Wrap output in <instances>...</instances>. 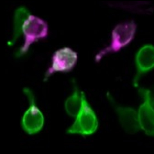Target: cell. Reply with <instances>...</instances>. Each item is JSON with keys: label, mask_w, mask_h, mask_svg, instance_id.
Here are the masks:
<instances>
[{"label": "cell", "mask_w": 154, "mask_h": 154, "mask_svg": "<svg viewBox=\"0 0 154 154\" xmlns=\"http://www.w3.org/2000/svg\"><path fill=\"white\" fill-rule=\"evenodd\" d=\"M143 102L137 110L139 122L142 130L149 136L154 134V98L151 91L145 88L139 89Z\"/></svg>", "instance_id": "cell-6"}, {"label": "cell", "mask_w": 154, "mask_h": 154, "mask_svg": "<svg viewBox=\"0 0 154 154\" xmlns=\"http://www.w3.org/2000/svg\"><path fill=\"white\" fill-rule=\"evenodd\" d=\"M48 34V25L43 19L34 15L26 7H19L16 9L13 17V31L8 44L14 45L23 36V45L16 50L15 57L19 58L27 54L35 43L45 38Z\"/></svg>", "instance_id": "cell-1"}, {"label": "cell", "mask_w": 154, "mask_h": 154, "mask_svg": "<svg viewBox=\"0 0 154 154\" xmlns=\"http://www.w3.org/2000/svg\"><path fill=\"white\" fill-rule=\"evenodd\" d=\"M107 97L118 115L121 125L125 131L130 134H136L140 130L137 110L131 107L121 106L116 104L111 95Z\"/></svg>", "instance_id": "cell-7"}, {"label": "cell", "mask_w": 154, "mask_h": 154, "mask_svg": "<svg viewBox=\"0 0 154 154\" xmlns=\"http://www.w3.org/2000/svg\"><path fill=\"white\" fill-rule=\"evenodd\" d=\"M23 93L28 101V107L23 114L21 119V126L26 134L33 135L43 129L45 118L42 112L37 105L33 91L27 87L23 89Z\"/></svg>", "instance_id": "cell-4"}, {"label": "cell", "mask_w": 154, "mask_h": 154, "mask_svg": "<svg viewBox=\"0 0 154 154\" xmlns=\"http://www.w3.org/2000/svg\"><path fill=\"white\" fill-rule=\"evenodd\" d=\"M73 86L72 93L64 103V109L68 116L75 118L82 107V92L79 91L76 84Z\"/></svg>", "instance_id": "cell-9"}, {"label": "cell", "mask_w": 154, "mask_h": 154, "mask_svg": "<svg viewBox=\"0 0 154 154\" xmlns=\"http://www.w3.org/2000/svg\"><path fill=\"white\" fill-rule=\"evenodd\" d=\"M137 27L136 23L132 20L116 25L112 32L110 43L96 55V61L98 62L106 55L118 52L128 45L134 39Z\"/></svg>", "instance_id": "cell-2"}, {"label": "cell", "mask_w": 154, "mask_h": 154, "mask_svg": "<svg viewBox=\"0 0 154 154\" xmlns=\"http://www.w3.org/2000/svg\"><path fill=\"white\" fill-rule=\"evenodd\" d=\"M75 118L72 125L66 130L67 134L86 137L97 131L99 127L97 116L84 92L82 94V107Z\"/></svg>", "instance_id": "cell-3"}, {"label": "cell", "mask_w": 154, "mask_h": 154, "mask_svg": "<svg viewBox=\"0 0 154 154\" xmlns=\"http://www.w3.org/2000/svg\"><path fill=\"white\" fill-rule=\"evenodd\" d=\"M135 64L137 73L134 78V85L137 87L140 77L152 70L154 68V46L151 44L142 46L136 54Z\"/></svg>", "instance_id": "cell-8"}, {"label": "cell", "mask_w": 154, "mask_h": 154, "mask_svg": "<svg viewBox=\"0 0 154 154\" xmlns=\"http://www.w3.org/2000/svg\"><path fill=\"white\" fill-rule=\"evenodd\" d=\"M78 60V53L69 47H63L53 53L51 63L45 73L44 80H47L56 73H68L72 70Z\"/></svg>", "instance_id": "cell-5"}]
</instances>
